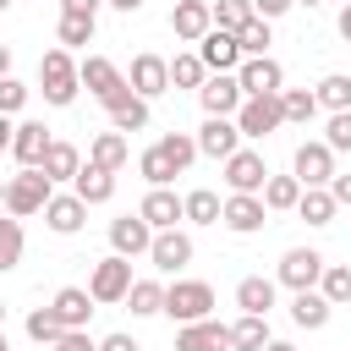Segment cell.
Segmentation results:
<instances>
[{
    "instance_id": "6da1fadb",
    "label": "cell",
    "mask_w": 351,
    "mask_h": 351,
    "mask_svg": "<svg viewBox=\"0 0 351 351\" xmlns=\"http://www.w3.org/2000/svg\"><path fill=\"white\" fill-rule=\"evenodd\" d=\"M38 88H44V99L49 104H71L77 99V88H82V77H77V60H71V49H44L38 55Z\"/></svg>"
},
{
    "instance_id": "7a4b0ae2",
    "label": "cell",
    "mask_w": 351,
    "mask_h": 351,
    "mask_svg": "<svg viewBox=\"0 0 351 351\" xmlns=\"http://www.w3.org/2000/svg\"><path fill=\"white\" fill-rule=\"evenodd\" d=\"M77 77H82V88H88L104 110H115V104L132 93V82L121 77V66H115V60H104V55H82V60H77Z\"/></svg>"
},
{
    "instance_id": "3957f363",
    "label": "cell",
    "mask_w": 351,
    "mask_h": 351,
    "mask_svg": "<svg viewBox=\"0 0 351 351\" xmlns=\"http://www.w3.org/2000/svg\"><path fill=\"white\" fill-rule=\"evenodd\" d=\"M55 197V181L33 165V170H22V176H11L5 181V214L11 219H27V214H44V203Z\"/></svg>"
},
{
    "instance_id": "277c9868",
    "label": "cell",
    "mask_w": 351,
    "mask_h": 351,
    "mask_svg": "<svg viewBox=\"0 0 351 351\" xmlns=\"http://www.w3.org/2000/svg\"><path fill=\"white\" fill-rule=\"evenodd\" d=\"M165 313L176 324H203L214 313V285L208 280H176V285H165Z\"/></svg>"
},
{
    "instance_id": "5b68a950",
    "label": "cell",
    "mask_w": 351,
    "mask_h": 351,
    "mask_svg": "<svg viewBox=\"0 0 351 351\" xmlns=\"http://www.w3.org/2000/svg\"><path fill=\"white\" fill-rule=\"evenodd\" d=\"M324 252H313V247H291L285 258H280V274H274V285H285L291 296L296 291H318V280H324Z\"/></svg>"
},
{
    "instance_id": "8992f818",
    "label": "cell",
    "mask_w": 351,
    "mask_h": 351,
    "mask_svg": "<svg viewBox=\"0 0 351 351\" xmlns=\"http://www.w3.org/2000/svg\"><path fill=\"white\" fill-rule=\"evenodd\" d=\"M126 291H132V258H121V252L99 258L93 274H88V296L110 307V302H126Z\"/></svg>"
},
{
    "instance_id": "52a82bcc",
    "label": "cell",
    "mask_w": 351,
    "mask_h": 351,
    "mask_svg": "<svg viewBox=\"0 0 351 351\" xmlns=\"http://www.w3.org/2000/svg\"><path fill=\"white\" fill-rule=\"evenodd\" d=\"M197 104H203V115L236 121V110L247 104V93H241V82H236V71H208V82L197 88Z\"/></svg>"
},
{
    "instance_id": "ba28073f",
    "label": "cell",
    "mask_w": 351,
    "mask_h": 351,
    "mask_svg": "<svg viewBox=\"0 0 351 351\" xmlns=\"http://www.w3.org/2000/svg\"><path fill=\"white\" fill-rule=\"evenodd\" d=\"M263 181H269V165L258 148H236L225 159V186L230 192H247V197H263Z\"/></svg>"
},
{
    "instance_id": "9c48e42d",
    "label": "cell",
    "mask_w": 351,
    "mask_h": 351,
    "mask_svg": "<svg viewBox=\"0 0 351 351\" xmlns=\"http://www.w3.org/2000/svg\"><path fill=\"white\" fill-rule=\"evenodd\" d=\"M291 176L302 181V186H329L335 181V148L318 137V143H302L296 148V159H291Z\"/></svg>"
},
{
    "instance_id": "30bf717a",
    "label": "cell",
    "mask_w": 351,
    "mask_h": 351,
    "mask_svg": "<svg viewBox=\"0 0 351 351\" xmlns=\"http://www.w3.org/2000/svg\"><path fill=\"white\" fill-rule=\"evenodd\" d=\"M236 82H241V93H247V99H269V93H285V71H280V60H274V55L241 60Z\"/></svg>"
},
{
    "instance_id": "8fae6325",
    "label": "cell",
    "mask_w": 351,
    "mask_h": 351,
    "mask_svg": "<svg viewBox=\"0 0 351 351\" xmlns=\"http://www.w3.org/2000/svg\"><path fill=\"white\" fill-rule=\"evenodd\" d=\"M236 126H241V137H269V132H280L285 126V110H280V93H269V99H247L241 110H236Z\"/></svg>"
},
{
    "instance_id": "7c38bea8",
    "label": "cell",
    "mask_w": 351,
    "mask_h": 351,
    "mask_svg": "<svg viewBox=\"0 0 351 351\" xmlns=\"http://www.w3.org/2000/svg\"><path fill=\"white\" fill-rule=\"evenodd\" d=\"M208 27H214V5H208V0H176V11H170V33H176V38L203 44Z\"/></svg>"
},
{
    "instance_id": "4fadbf2b",
    "label": "cell",
    "mask_w": 351,
    "mask_h": 351,
    "mask_svg": "<svg viewBox=\"0 0 351 351\" xmlns=\"http://www.w3.org/2000/svg\"><path fill=\"white\" fill-rule=\"evenodd\" d=\"M197 60L208 66V71H241V38L236 33H225V27H208V38L197 44Z\"/></svg>"
},
{
    "instance_id": "5bb4252c",
    "label": "cell",
    "mask_w": 351,
    "mask_h": 351,
    "mask_svg": "<svg viewBox=\"0 0 351 351\" xmlns=\"http://www.w3.org/2000/svg\"><path fill=\"white\" fill-rule=\"evenodd\" d=\"M110 247H115L121 258H143V252L154 247V225H148L143 214H121V219H110Z\"/></svg>"
},
{
    "instance_id": "9a60e30c",
    "label": "cell",
    "mask_w": 351,
    "mask_h": 351,
    "mask_svg": "<svg viewBox=\"0 0 351 351\" xmlns=\"http://www.w3.org/2000/svg\"><path fill=\"white\" fill-rule=\"evenodd\" d=\"M236 148H241V126H236V121L208 115V121L197 126V154H208V159H230Z\"/></svg>"
},
{
    "instance_id": "2e32d148",
    "label": "cell",
    "mask_w": 351,
    "mask_h": 351,
    "mask_svg": "<svg viewBox=\"0 0 351 351\" xmlns=\"http://www.w3.org/2000/svg\"><path fill=\"white\" fill-rule=\"evenodd\" d=\"M263 219H269L263 197H247V192H230V197H225V214H219V225H225V230L252 236V230H263Z\"/></svg>"
},
{
    "instance_id": "e0dca14e",
    "label": "cell",
    "mask_w": 351,
    "mask_h": 351,
    "mask_svg": "<svg viewBox=\"0 0 351 351\" xmlns=\"http://www.w3.org/2000/svg\"><path fill=\"white\" fill-rule=\"evenodd\" d=\"M176 351H230V324H219V318L181 324L176 329Z\"/></svg>"
},
{
    "instance_id": "ac0fdd59",
    "label": "cell",
    "mask_w": 351,
    "mask_h": 351,
    "mask_svg": "<svg viewBox=\"0 0 351 351\" xmlns=\"http://www.w3.org/2000/svg\"><path fill=\"white\" fill-rule=\"evenodd\" d=\"M126 82H132V93H137V99H159V93L170 88V60H165V55H137Z\"/></svg>"
},
{
    "instance_id": "d6986e66",
    "label": "cell",
    "mask_w": 351,
    "mask_h": 351,
    "mask_svg": "<svg viewBox=\"0 0 351 351\" xmlns=\"http://www.w3.org/2000/svg\"><path fill=\"white\" fill-rule=\"evenodd\" d=\"M49 126L44 121H16V137H11V154H16V165L22 170H33V165H44V154H49Z\"/></svg>"
},
{
    "instance_id": "ffe728a7",
    "label": "cell",
    "mask_w": 351,
    "mask_h": 351,
    "mask_svg": "<svg viewBox=\"0 0 351 351\" xmlns=\"http://www.w3.org/2000/svg\"><path fill=\"white\" fill-rule=\"evenodd\" d=\"M137 214H143L154 230H176V219H186V203H181L170 186H148V197L137 203Z\"/></svg>"
},
{
    "instance_id": "44dd1931",
    "label": "cell",
    "mask_w": 351,
    "mask_h": 351,
    "mask_svg": "<svg viewBox=\"0 0 351 351\" xmlns=\"http://www.w3.org/2000/svg\"><path fill=\"white\" fill-rule=\"evenodd\" d=\"M82 219H88V203H82L77 192H55V197L44 203V225H49L55 236H77Z\"/></svg>"
},
{
    "instance_id": "7402d4cb",
    "label": "cell",
    "mask_w": 351,
    "mask_h": 351,
    "mask_svg": "<svg viewBox=\"0 0 351 351\" xmlns=\"http://www.w3.org/2000/svg\"><path fill=\"white\" fill-rule=\"evenodd\" d=\"M148 258H154V269L176 274V269H186V263H192V236H186V230H154Z\"/></svg>"
},
{
    "instance_id": "603a6c76",
    "label": "cell",
    "mask_w": 351,
    "mask_h": 351,
    "mask_svg": "<svg viewBox=\"0 0 351 351\" xmlns=\"http://www.w3.org/2000/svg\"><path fill=\"white\" fill-rule=\"evenodd\" d=\"M49 307H55V318H60L66 329H88V318H93V296H88L82 285H60Z\"/></svg>"
},
{
    "instance_id": "cb8c5ba5",
    "label": "cell",
    "mask_w": 351,
    "mask_h": 351,
    "mask_svg": "<svg viewBox=\"0 0 351 351\" xmlns=\"http://www.w3.org/2000/svg\"><path fill=\"white\" fill-rule=\"evenodd\" d=\"M71 192L93 208V203H110L115 197V170H99V165H82L77 170V181H71Z\"/></svg>"
},
{
    "instance_id": "d4e9b609",
    "label": "cell",
    "mask_w": 351,
    "mask_h": 351,
    "mask_svg": "<svg viewBox=\"0 0 351 351\" xmlns=\"http://www.w3.org/2000/svg\"><path fill=\"white\" fill-rule=\"evenodd\" d=\"M329 313H335V307H329L324 291H296V296H291V324H296V329H324Z\"/></svg>"
},
{
    "instance_id": "484cf974",
    "label": "cell",
    "mask_w": 351,
    "mask_h": 351,
    "mask_svg": "<svg viewBox=\"0 0 351 351\" xmlns=\"http://www.w3.org/2000/svg\"><path fill=\"white\" fill-rule=\"evenodd\" d=\"M49 181H77V170H82V154H77V143H49V154H44V165H38Z\"/></svg>"
},
{
    "instance_id": "4316f807",
    "label": "cell",
    "mask_w": 351,
    "mask_h": 351,
    "mask_svg": "<svg viewBox=\"0 0 351 351\" xmlns=\"http://www.w3.org/2000/svg\"><path fill=\"white\" fill-rule=\"evenodd\" d=\"M236 307H241V313H258V318H269V307H274V280H263V274H247V280L236 285Z\"/></svg>"
},
{
    "instance_id": "83f0119b",
    "label": "cell",
    "mask_w": 351,
    "mask_h": 351,
    "mask_svg": "<svg viewBox=\"0 0 351 351\" xmlns=\"http://www.w3.org/2000/svg\"><path fill=\"white\" fill-rule=\"evenodd\" d=\"M274 335H269V318H258V313H241L236 324H230V351H263Z\"/></svg>"
},
{
    "instance_id": "f1b7e54d",
    "label": "cell",
    "mask_w": 351,
    "mask_h": 351,
    "mask_svg": "<svg viewBox=\"0 0 351 351\" xmlns=\"http://www.w3.org/2000/svg\"><path fill=\"white\" fill-rule=\"evenodd\" d=\"M126 159H132V148H126L121 132H99L93 148H88V165H99V170H121Z\"/></svg>"
},
{
    "instance_id": "f546056e",
    "label": "cell",
    "mask_w": 351,
    "mask_h": 351,
    "mask_svg": "<svg viewBox=\"0 0 351 351\" xmlns=\"http://www.w3.org/2000/svg\"><path fill=\"white\" fill-rule=\"evenodd\" d=\"M302 203V181L296 176H269L263 181V208L269 214H285V208H296Z\"/></svg>"
},
{
    "instance_id": "4dcf8cb0",
    "label": "cell",
    "mask_w": 351,
    "mask_h": 351,
    "mask_svg": "<svg viewBox=\"0 0 351 351\" xmlns=\"http://www.w3.org/2000/svg\"><path fill=\"white\" fill-rule=\"evenodd\" d=\"M335 208H340V203H335V192H329V186H302L296 214H302L307 225H329V219H335Z\"/></svg>"
},
{
    "instance_id": "1f68e13d",
    "label": "cell",
    "mask_w": 351,
    "mask_h": 351,
    "mask_svg": "<svg viewBox=\"0 0 351 351\" xmlns=\"http://www.w3.org/2000/svg\"><path fill=\"white\" fill-rule=\"evenodd\" d=\"M126 307H132V318H154V313H165V285H159V280H132Z\"/></svg>"
},
{
    "instance_id": "d6a6232c",
    "label": "cell",
    "mask_w": 351,
    "mask_h": 351,
    "mask_svg": "<svg viewBox=\"0 0 351 351\" xmlns=\"http://www.w3.org/2000/svg\"><path fill=\"white\" fill-rule=\"evenodd\" d=\"M143 126H148V99L126 93V99L110 110V132H121V137H126V132H143Z\"/></svg>"
},
{
    "instance_id": "836d02e7",
    "label": "cell",
    "mask_w": 351,
    "mask_h": 351,
    "mask_svg": "<svg viewBox=\"0 0 351 351\" xmlns=\"http://www.w3.org/2000/svg\"><path fill=\"white\" fill-rule=\"evenodd\" d=\"M181 203H186V219H192V225H219V214H225L219 192H208V186H192Z\"/></svg>"
},
{
    "instance_id": "e575fe53",
    "label": "cell",
    "mask_w": 351,
    "mask_h": 351,
    "mask_svg": "<svg viewBox=\"0 0 351 351\" xmlns=\"http://www.w3.org/2000/svg\"><path fill=\"white\" fill-rule=\"evenodd\" d=\"M66 335H71V329L55 318V307H33V313H27V340H38V346H60Z\"/></svg>"
},
{
    "instance_id": "d590c367",
    "label": "cell",
    "mask_w": 351,
    "mask_h": 351,
    "mask_svg": "<svg viewBox=\"0 0 351 351\" xmlns=\"http://www.w3.org/2000/svg\"><path fill=\"white\" fill-rule=\"evenodd\" d=\"M154 148H159V154L170 159V170H176V176H181V170H186V165L197 159V137H186V132H165V137H159Z\"/></svg>"
},
{
    "instance_id": "8d00e7d4",
    "label": "cell",
    "mask_w": 351,
    "mask_h": 351,
    "mask_svg": "<svg viewBox=\"0 0 351 351\" xmlns=\"http://www.w3.org/2000/svg\"><path fill=\"white\" fill-rule=\"evenodd\" d=\"M318 110H329V115L351 110V77H346V71H329V77L318 82Z\"/></svg>"
},
{
    "instance_id": "74e56055",
    "label": "cell",
    "mask_w": 351,
    "mask_h": 351,
    "mask_svg": "<svg viewBox=\"0 0 351 351\" xmlns=\"http://www.w3.org/2000/svg\"><path fill=\"white\" fill-rule=\"evenodd\" d=\"M22 247H27V236H22V219L0 214V274L22 263Z\"/></svg>"
},
{
    "instance_id": "f35d334b",
    "label": "cell",
    "mask_w": 351,
    "mask_h": 351,
    "mask_svg": "<svg viewBox=\"0 0 351 351\" xmlns=\"http://www.w3.org/2000/svg\"><path fill=\"white\" fill-rule=\"evenodd\" d=\"M280 110H285L291 126H307V121L318 115V93H307V88H285V93H280Z\"/></svg>"
},
{
    "instance_id": "ab89813d",
    "label": "cell",
    "mask_w": 351,
    "mask_h": 351,
    "mask_svg": "<svg viewBox=\"0 0 351 351\" xmlns=\"http://www.w3.org/2000/svg\"><path fill=\"white\" fill-rule=\"evenodd\" d=\"M203 82H208V66L197 60V49L170 60V88H203Z\"/></svg>"
},
{
    "instance_id": "60d3db41",
    "label": "cell",
    "mask_w": 351,
    "mask_h": 351,
    "mask_svg": "<svg viewBox=\"0 0 351 351\" xmlns=\"http://www.w3.org/2000/svg\"><path fill=\"white\" fill-rule=\"evenodd\" d=\"M252 16H258L252 0H214V27H225V33H241Z\"/></svg>"
},
{
    "instance_id": "b9f144b4",
    "label": "cell",
    "mask_w": 351,
    "mask_h": 351,
    "mask_svg": "<svg viewBox=\"0 0 351 351\" xmlns=\"http://www.w3.org/2000/svg\"><path fill=\"white\" fill-rule=\"evenodd\" d=\"M318 291L329 296V307H346L351 302V263H329L324 280H318Z\"/></svg>"
},
{
    "instance_id": "7bdbcfd3",
    "label": "cell",
    "mask_w": 351,
    "mask_h": 351,
    "mask_svg": "<svg viewBox=\"0 0 351 351\" xmlns=\"http://www.w3.org/2000/svg\"><path fill=\"white\" fill-rule=\"evenodd\" d=\"M137 170H143L148 186H170V181H176V170H170V159H165L159 148H143V154H137Z\"/></svg>"
},
{
    "instance_id": "ee69618b",
    "label": "cell",
    "mask_w": 351,
    "mask_h": 351,
    "mask_svg": "<svg viewBox=\"0 0 351 351\" xmlns=\"http://www.w3.org/2000/svg\"><path fill=\"white\" fill-rule=\"evenodd\" d=\"M55 38H60V49H77V44H88V38H93V16H66V11H60V27H55Z\"/></svg>"
},
{
    "instance_id": "f6af8a7d",
    "label": "cell",
    "mask_w": 351,
    "mask_h": 351,
    "mask_svg": "<svg viewBox=\"0 0 351 351\" xmlns=\"http://www.w3.org/2000/svg\"><path fill=\"white\" fill-rule=\"evenodd\" d=\"M236 38H241V55H247V60L269 55V44H274V38H269V22H263V16H252V22H247V27L236 33Z\"/></svg>"
},
{
    "instance_id": "bcb514c9",
    "label": "cell",
    "mask_w": 351,
    "mask_h": 351,
    "mask_svg": "<svg viewBox=\"0 0 351 351\" xmlns=\"http://www.w3.org/2000/svg\"><path fill=\"white\" fill-rule=\"evenodd\" d=\"M324 143H329L335 154H351V110L329 115V126H324Z\"/></svg>"
},
{
    "instance_id": "7dc6e473",
    "label": "cell",
    "mask_w": 351,
    "mask_h": 351,
    "mask_svg": "<svg viewBox=\"0 0 351 351\" xmlns=\"http://www.w3.org/2000/svg\"><path fill=\"white\" fill-rule=\"evenodd\" d=\"M27 104V82H16V77H0V115H16Z\"/></svg>"
},
{
    "instance_id": "c3c4849f",
    "label": "cell",
    "mask_w": 351,
    "mask_h": 351,
    "mask_svg": "<svg viewBox=\"0 0 351 351\" xmlns=\"http://www.w3.org/2000/svg\"><path fill=\"white\" fill-rule=\"evenodd\" d=\"M291 5H296V0H252V11H258L263 22H274V16H285Z\"/></svg>"
},
{
    "instance_id": "681fc988",
    "label": "cell",
    "mask_w": 351,
    "mask_h": 351,
    "mask_svg": "<svg viewBox=\"0 0 351 351\" xmlns=\"http://www.w3.org/2000/svg\"><path fill=\"white\" fill-rule=\"evenodd\" d=\"M49 351H99V346L88 340V329H71V335H66L60 346H49Z\"/></svg>"
},
{
    "instance_id": "f907efd6",
    "label": "cell",
    "mask_w": 351,
    "mask_h": 351,
    "mask_svg": "<svg viewBox=\"0 0 351 351\" xmlns=\"http://www.w3.org/2000/svg\"><path fill=\"white\" fill-rule=\"evenodd\" d=\"M99 5H104V0H60L66 16H99Z\"/></svg>"
},
{
    "instance_id": "816d5d0a",
    "label": "cell",
    "mask_w": 351,
    "mask_h": 351,
    "mask_svg": "<svg viewBox=\"0 0 351 351\" xmlns=\"http://www.w3.org/2000/svg\"><path fill=\"white\" fill-rule=\"evenodd\" d=\"M99 351H143V346H137L132 335H121V329H115V335H104V340H99Z\"/></svg>"
},
{
    "instance_id": "f5cc1de1",
    "label": "cell",
    "mask_w": 351,
    "mask_h": 351,
    "mask_svg": "<svg viewBox=\"0 0 351 351\" xmlns=\"http://www.w3.org/2000/svg\"><path fill=\"white\" fill-rule=\"evenodd\" d=\"M329 192H335V203H351V176H335Z\"/></svg>"
},
{
    "instance_id": "db71d44e",
    "label": "cell",
    "mask_w": 351,
    "mask_h": 351,
    "mask_svg": "<svg viewBox=\"0 0 351 351\" xmlns=\"http://www.w3.org/2000/svg\"><path fill=\"white\" fill-rule=\"evenodd\" d=\"M11 137H16V126H11V115H0V148H11Z\"/></svg>"
},
{
    "instance_id": "11a10c76",
    "label": "cell",
    "mask_w": 351,
    "mask_h": 351,
    "mask_svg": "<svg viewBox=\"0 0 351 351\" xmlns=\"http://www.w3.org/2000/svg\"><path fill=\"white\" fill-rule=\"evenodd\" d=\"M340 38L351 44V5H340Z\"/></svg>"
},
{
    "instance_id": "9f6ffc18",
    "label": "cell",
    "mask_w": 351,
    "mask_h": 351,
    "mask_svg": "<svg viewBox=\"0 0 351 351\" xmlns=\"http://www.w3.org/2000/svg\"><path fill=\"white\" fill-rule=\"evenodd\" d=\"M104 5H115V11H126V16H132V11H143V0H104Z\"/></svg>"
},
{
    "instance_id": "6f0895ef",
    "label": "cell",
    "mask_w": 351,
    "mask_h": 351,
    "mask_svg": "<svg viewBox=\"0 0 351 351\" xmlns=\"http://www.w3.org/2000/svg\"><path fill=\"white\" fill-rule=\"evenodd\" d=\"M0 77H11V49L0 44Z\"/></svg>"
},
{
    "instance_id": "680465c9",
    "label": "cell",
    "mask_w": 351,
    "mask_h": 351,
    "mask_svg": "<svg viewBox=\"0 0 351 351\" xmlns=\"http://www.w3.org/2000/svg\"><path fill=\"white\" fill-rule=\"evenodd\" d=\"M263 351H296V346H291V340H269Z\"/></svg>"
},
{
    "instance_id": "91938a15",
    "label": "cell",
    "mask_w": 351,
    "mask_h": 351,
    "mask_svg": "<svg viewBox=\"0 0 351 351\" xmlns=\"http://www.w3.org/2000/svg\"><path fill=\"white\" fill-rule=\"evenodd\" d=\"M0 214H5V181H0Z\"/></svg>"
},
{
    "instance_id": "94428289",
    "label": "cell",
    "mask_w": 351,
    "mask_h": 351,
    "mask_svg": "<svg viewBox=\"0 0 351 351\" xmlns=\"http://www.w3.org/2000/svg\"><path fill=\"white\" fill-rule=\"evenodd\" d=\"M0 329H5V302H0Z\"/></svg>"
},
{
    "instance_id": "6125c7cd",
    "label": "cell",
    "mask_w": 351,
    "mask_h": 351,
    "mask_svg": "<svg viewBox=\"0 0 351 351\" xmlns=\"http://www.w3.org/2000/svg\"><path fill=\"white\" fill-rule=\"evenodd\" d=\"M0 351H11V346H5V329H0Z\"/></svg>"
},
{
    "instance_id": "be15d7a7",
    "label": "cell",
    "mask_w": 351,
    "mask_h": 351,
    "mask_svg": "<svg viewBox=\"0 0 351 351\" xmlns=\"http://www.w3.org/2000/svg\"><path fill=\"white\" fill-rule=\"evenodd\" d=\"M296 5H318V0H296Z\"/></svg>"
},
{
    "instance_id": "e7e4bbea",
    "label": "cell",
    "mask_w": 351,
    "mask_h": 351,
    "mask_svg": "<svg viewBox=\"0 0 351 351\" xmlns=\"http://www.w3.org/2000/svg\"><path fill=\"white\" fill-rule=\"evenodd\" d=\"M5 5H11V0H0V11H5Z\"/></svg>"
},
{
    "instance_id": "03108f58",
    "label": "cell",
    "mask_w": 351,
    "mask_h": 351,
    "mask_svg": "<svg viewBox=\"0 0 351 351\" xmlns=\"http://www.w3.org/2000/svg\"><path fill=\"white\" fill-rule=\"evenodd\" d=\"M346 5H351V0H346Z\"/></svg>"
}]
</instances>
